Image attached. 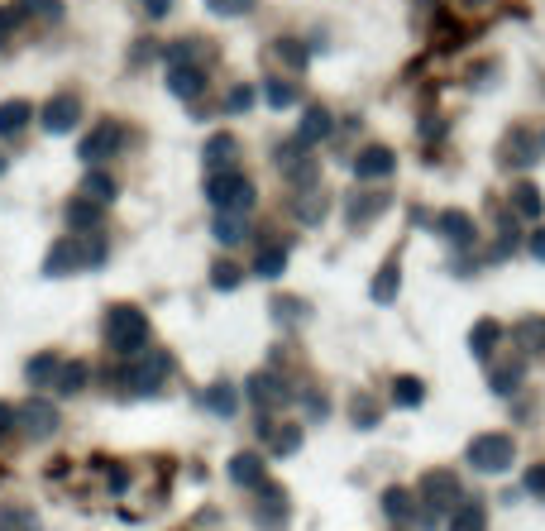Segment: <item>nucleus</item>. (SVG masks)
I'll return each mask as SVG.
<instances>
[{
	"instance_id": "nucleus-49",
	"label": "nucleus",
	"mask_w": 545,
	"mask_h": 531,
	"mask_svg": "<svg viewBox=\"0 0 545 531\" xmlns=\"http://www.w3.org/2000/svg\"><path fill=\"white\" fill-rule=\"evenodd\" d=\"M144 10H149V20H163L168 10H173V0H139Z\"/></svg>"
},
{
	"instance_id": "nucleus-19",
	"label": "nucleus",
	"mask_w": 545,
	"mask_h": 531,
	"mask_svg": "<svg viewBox=\"0 0 545 531\" xmlns=\"http://www.w3.org/2000/svg\"><path fill=\"white\" fill-rule=\"evenodd\" d=\"M115 192H120V182H115L110 173H101V168L82 177V197L96 201V206H110V201H115Z\"/></svg>"
},
{
	"instance_id": "nucleus-21",
	"label": "nucleus",
	"mask_w": 545,
	"mask_h": 531,
	"mask_svg": "<svg viewBox=\"0 0 545 531\" xmlns=\"http://www.w3.org/2000/svg\"><path fill=\"white\" fill-rule=\"evenodd\" d=\"M58 369H63L58 354H34V359L24 364V378H29L34 388H44V383H58Z\"/></svg>"
},
{
	"instance_id": "nucleus-32",
	"label": "nucleus",
	"mask_w": 545,
	"mask_h": 531,
	"mask_svg": "<svg viewBox=\"0 0 545 531\" xmlns=\"http://www.w3.org/2000/svg\"><path fill=\"white\" fill-rule=\"evenodd\" d=\"M235 154H240V144H235L230 134H211V139H206V163H211V168L230 163Z\"/></svg>"
},
{
	"instance_id": "nucleus-51",
	"label": "nucleus",
	"mask_w": 545,
	"mask_h": 531,
	"mask_svg": "<svg viewBox=\"0 0 545 531\" xmlns=\"http://www.w3.org/2000/svg\"><path fill=\"white\" fill-rule=\"evenodd\" d=\"M531 249H536V259H545V230L536 235V240H531Z\"/></svg>"
},
{
	"instance_id": "nucleus-1",
	"label": "nucleus",
	"mask_w": 545,
	"mask_h": 531,
	"mask_svg": "<svg viewBox=\"0 0 545 531\" xmlns=\"http://www.w3.org/2000/svg\"><path fill=\"white\" fill-rule=\"evenodd\" d=\"M101 335H106V345L115 354H139L144 345H149V316L134 307V302H120V307L106 311Z\"/></svg>"
},
{
	"instance_id": "nucleus-20",
	"label": "nucleus",
	"mask_w": 545,
	"mask_h": 531,
	"mask_svg": "<svg viewBox=\"0 0 545 531\" xmlns=\"http://www.w3.org/2000/svg\"><path fill=\"white\" fill-rule=\"evenodd\" d=\"M259 436H268V441H273V455H292V450H297V441H302V426H273V421L259 417Z\"/></svg>"
},
{
	"instance_id": "nucleus-9",
	"label": "nucleus",
	"mask_w": 545,
	"mask_h": 531,
	"mask_svg": "<svg viewBox=\"0 0 545 531\" xmlns=\"http://www.w3.org/2000/svg\"><path fill=\"white\" fill-rule=\"evenodd\" d=\"M393 173H397V154L388 144H369V149L354 154V177L359 182H388Z\"/></svg>"
},
{
	"instance_id": "nucleus-5",
	"label": "nucleus",
	"mask_w": 545,
	"mask_h": 531,
	"mask_svg": "<svg viewBox=\"0 0 545 531\" xmlns=\"http://www.w3.org/2000/svg\"><path fill=\"white\" fill-rule=\"evenodd\" d=\"M421 503H426V522H436L445 512L459 503V479L450 469H436V474H426L421 479Z\"/></svg>"
},
{
	"instance_id": "nucleus-50",
	"label": "nucleus",
	"mask_w": 545,
	"mask_h": 531,
	"mask_svg": "<svg viewBox=\"0 0 545 531\" xmlns=\"http://www.w3.org/2000/svg\"><path fill=\"white\" fill-rule=\"evenodd\" d=\"M354 421H359V426H373V421H378V412H373V407H354Z\"/></svg>"
},
{
	"instance_id": "nucleus-15",
	"label": "nucleus",
	"mask_w": 545,
	"mask_h": 531,
	"mask_svg": "<svg viewBox=\"0 0 545 531\" xmlns=\"http://www.w3.org/2000/svg\"><path fill=\"white\" fill-rule=\"evenodd\" d=\"M201 407H206L211 417H235V412H240V393H235V383L216 378V383L201 393Z\"/></svg>"
},
{
	"instance_id": "nucleus-43",
	"label": "nucleus",
	"mask_w": 545,
	"mask_h": 531,
	"mask_svg": "<svg viewBox=\"0 0 545 531\" xmlns=\"http://www.w3.org/2000/svg\"><path fill=\"white\" fill-rule=\"evenodd\" d=\"M29 15H39V20H48V24H58L63 20V0H20Z\"/></svg>"
},
{
	"instance_id": "nucleus-8",
	"label": "nucleus",
	"mask_w": 545,
	"mask_h": 531,
	"mask_svg": "<svg viewBox=\"0 0 545 531\" xmlns=\"http://www.w3.org/2000/svg\"><path fill=\"white\" fill-rule=\"evenodd\" d=\"M512 455H517V445L507 441V436H479V441L469 445V465L479 469V474H502V469L512 465Z\"/></svg>"
},
{
	"instance_id": "nucleus-6",
	"label": "nucleus",
	"mask_w": 545,
	"mask_h": 531,
	"mask_svg": "<svg viewBox=\"0 0 545 531\" xmlns=\"http://www.w3.org/2000/svg\"><path fill=\"white\" fill-rule=\"evenodd\" d=\"M120 144H125V130H120L115 120H101V125H96V130H91L87 139L77 144V158L96 168V163H106V158L120 154Z\"/></svg>"
},
{
	"instance_id": "nucleus-16",
	"label": "nucleus",
	"mask_w": 545,
	"mask_h": 531,
	"mask_svg": "<svg viewBox=\"0 0 545 531\" xmlns=\"http://www.w3.org/2000/svg\"><path fill=\"white\" fill-rule=\"evenodd\" d=\"M330 125H335V120H330L326 106H306V111H302V125H297V144H302V149L321 144V139L330 134Z\"/></svg>"
},
{
	"instance_id": "nucleus-11",
	"label": "nucleus",
	"mask_w": 545,
	"mask_h": 531,
	"mask_svg": "<svg viewBox=\"0 0 545 531\" xmlns=\"http://www.w3.org/2000/svg\"><path fill=\"white\" fill-rule=\"evenodd\" d=\"M58 407L53 402H24L20 407V431L24 436H34V441H48L53 431H58Z\"/></svg>"
},
{
	"instance_id": "nucleus-28",
	"label": "nucleus",
	"mask_w": 545,
	"mask_h": 531,
	"mask_svg": "<svg viewBox=\"0 0 545 531\" xmlns=\"http://www.w3.org/2000/svg\"><path fill=\"white\" fill-rule=\"evenodd\" d=\"M383 508H388L393 522H412V517H416V498L407 493V488H388V493H383Z\"/></svg>"
},
{
	"instance_id": "nucleus-30",
	"label": "nucleus",
	"mask_w": 545,
	"mask_h": 531,
	"mask_svg": "<svg viewBox=\"0 0 545 531\" xmlns=\"http://www.w3.org/2000/svg\"><path fill=\"white\" fill-rule=\"evenodd\" d=\"M24 20H29V10H24V5H0V48L20 34Z\"/></svg>"
},
{
	"instance_id": "nucleus-33",
	"label": "nucleus",
	"mask_w": 545,
	"mask_h": 531,
	"mask_svg": "<svg viewBox=\"0 0 545 531\" xmlns=\"http://www.w3.org/2000/svg\"><path fill=\"white\" fill-rule=\"evenodd\" d=\"M273 58H283L292 72H302L306 67V44L302 39H273Z\"/></svg>"
},
{
	"instance_id": "nucleus-25",
	"label": "nucleus",
	"mask_w": 545,
	"mask_h": 531,
	"mask_svg": "<svg viewBox=\"0 0 545 531\" xmlns=\"http://www.w3.org/2000/svg\"><path fill=\"white\" fill-rule=\"evenodd\" d=\"M512 335H517V350H522V354H541L545 350V321H541V316L522 321Z\"/></svg>"
},
{
	"instance_id": "nucleus-31",
	"label": "nucleus",
	"mask_w": 545,
	"mask_h": 531,
	"mask_svg": "<svg viewBox=\"0 0 545 531\" xmlns=\"http://www.w3.org/2000/svg\"><path fill=\"white\" fill-rule=\"evenodd\" d=\"M263 96H268V106H273V111H287V106L297 101V87L283 82V77H268V82H263Z\"/></svg>"
},
{
	"instance_id": "nucleus-39",
	"label": "nucleus",
	"mask_w": 545,
	"mask_h": 531,
	"mask_svg": "<svg viewBox=\"0 0 545 531\" xmlns=\"http://www.w3.org/2000/svg\"><path fill=\"white\" fill-rule=\"evenodd\" d=\"M378 211H383V197H354L349 201V221L354 225H369Z\"/></svg>"
},
{
	"instance_id": "nucleus-44",
	"label": "nucleus",
	"mask_w": 545,
	"mask_h": 531,
	"mask_svg": "<svg viewBox=\"0 0 545 531\" xmlns=\"http://www.w3.org/2000/svg\"><path fill=\"white\" fill-rule=\"evenodd\" d=\"M101 474H106V488H110V493H125V488H130V469L115 465V460H110V465L101 460Z\"/></svg>"
},
{
	"instance_id": "nucleus-26",
	"label": "nucleus",
	"mask_w": 545,
	"mask_h": 531,
	"mask_svg": "<svg viewBox=\"0 0 545 531\" xmlns=\"http://www.w3.org/2000/svg\"><path fill=\"white\" fill-rule=\"evenodd\" d=\"M244 283V268L235 264V259H216L211 264V288L216 292H235Z\"/></svg>"
},
{
	"instance_id": "nucleus-23",
	"label": "nucleus",
	"mask_w": 545,
	"mask_h": 531,
	"mask_svg": "<svg viewBox=\"0 0 545 531\" xmlns=\"http://www.w3.org/2000/svg\"><path fill=\"white\" fill-rule=\"evenodd\" d=\"M436 230L445 235V240H455L459 249H464V244H474V221H469L464 211H450V216H440Z\"/></svg>"
},
{
	"instance_id": "nucleus-46",
	"label": "nucleus",
	"mask_w": 545,
	"mask_h": 531,
	"mask_svg": "<svg viewBox=\"0 0 545 531\" xmlns=\"http://www.w3.org/2000/svg\"><path fill=\"white\" fill-rule=\"evenodd\" d=\"M254 106V87H230V96H225V111L230 115H244Z\"/></svg>"
},
{
	"instance_id": "nucleus-52",
	"label": "nucleus",
	"mask_w": 545,
	"mask_h": 531,
	"mask_svg": "<svg viewBox=\"0 0 545 531\" xmlns=\"http://www.w3.org/2000/svg\"><path fill=\"white\" fill-rule=\"evenodd\" d=\"M5 168H10V158H5V154H0V173H5Z\"/></svg>"
},
{
	"instance_id": "nucleus-13",
	"label": "nucleus",
	"mask_w": 545,
	"mask_h": 531,
	"mask_svg": "<svg viewBox=\"0 0 545 531\" xmlns=\"http://www.w3.org/2000/svg\"><path fill=\"white\" fill-rule=\"evenodd\" d=\"M101 225H106V211H101L96 201H87V197L67 201V230H72V235H96Z\"/></svg>"
},
{
	"instance_id": "nucleus-40",
	"label": "nucleus",
	"mask_w": 545,
	"mask_h": 531,
	"mask_svg": "<svg viewBox=\"0 0 545 531\" xmlns=\"http://www.w3.org/2000/svg\"><path fill=\"white\" fill-rule=\"evenodd\" d=\"M393 398L402 402V407H421L426 388H421V378H397V383H393Z\"/></svg>"
},
{
	"instance_id": "nucleus-45",
	"label": "nucleus",
	"mask_w": 545,
	"mask_h": 531,
	"mask_svg": "<svg viewBox=\"0 0 545 531\" xmlns=\"http://www.w3.org/2000/svg\"><path fill=\"white\" fill-rule=\"evenodd\" d=\"M15 431H20V412H15L10 402H0V445L15 441Z\"/></svg>"
},
{
	"instance_id": "nucleus-34",
	"label": "nucleus",
	"mask_w": 545,
	"mask_h": 531,
	"mask_svg": "<svg viewBox=\"0 0 545 531\" xmlns=\"http://www.w3.org/2000/svg\"><path fill=\"white\" fill-rule=\"evenodd\" d=\"M498 340H502V326H498V321H479V331L469 335V345H474V354H479V359H488Z\"/></svg>"
},
{
	"instance_id": "nucleus-12",
	"label": "nucleus",
	"mask_w": 545,
	"mask_h": 531,
	"mask_svg": "<svg viewBox=\"0 0 545 531\" xmlns=\"http://www.w3.org/2000/svg\"><path fill=\"white\" fill-rule=\"evenodd\" d=\"M168 91H173L177 101H197L201 91H206V67H197V63L168 67Z\"/></svg>"
},
{
	"instance_id": "nucleus-42",
	"label": "nucleus",
	"mask_w": 545,
	"mask_h": 531,
	"mask_svg": "<svg viewBox=\"0 0 545 531\" xmlns=\"http://www.w3.org/2000/svg\"><path fill=\"white\" fill-rule=\"evenodd\" d=\"M206 10H211V15H220V20H240V15H249V10H254V0H206Z\"/></svg>"
},
{
	"instance_id": "nucleus-47",
	"label": "nucleus",
	"mask_w": 545,
	"mask_h": 531,
	"mask_svg": "<svg viewBox=\"0 0 545 531\" xmlns=\"http://www.w3.org/2000/svg\"><path fill=\"white\" fill-rule=\"evenodd\" d=\"M273 316H278V321H302L306 307L302 302H292V297H278V302H273Z\"/></svg>"
},
{
	"instance_id": "nucleus-29",
	"label": "nucleus",
	"mask_w": 545,
	"mask_h": 531,
	"mask_svg": "<svg viewBox=\"0 0 545 531\" xmlns=\"http://www.w3.org/2000/svg\"><path fill=\"white\" fill-rule=\"evenodd\" d=\"M502 158H507L512 168H531V163H536V144L522 139V134H512V139L502 144Z\"/></svg>"
},
{
	"instance_id": "nucleus-35",
	"label": "nucleus",
	"mask_w": 545,
	"mask_h": 531,
	"mask_svg": "<svg viewBox=\"0 0 545 531\" xmlns=\"http://www.w3.org/2000/svg\"><path fill=\"white\" fill-rule=\"evenodd\" d=\"M488 522H483V508L479 503H459V512L450 517V531H483Z\"/></svg>"
},
{
	"instance_id": "nucleus-41",
	"label": "nucleus",
	"mask_w": 545,
	"mask_h": 531,
	"mask_svg": "<svg viewBox=\"0 0 545 531\" xmlns=\"http://www.w3.org/2000/svg\"><path fill=\"white\" fill-rule=\"evenodd\" d=\"M517 383H522V364H517V359H512V364H502V369H493V393H502V398H507Z\"/></svg>"
},
{
	"instance_id": "nucleus-22",
	"label": "nucleus",
	"mask_w": 545,
	"mask_h": 531,
	"mask_svg": "<svg viewBox=\"0 0 545 531\" xmlns=\"http://www.w3.org/2000/svg\"><path fill=\"white\" fill-rule=\"evenodd\" d=\"M254 273H259V278H283L287 273V244H263L259 259H254Z\"/></svg>"
},
{
	"instance_id": "nucleus-7",
	"label": "nucleus",
	"mask_w": 545,
	"mask_h": 531,
	"mask_svg": "<svg viewBox=\"0 0 545 531\" xmlns=\"http://www.w3.org/2000/svg\"><path fill=\"white\" fill-rule=\"evenodd\" d=\"M244 393H249V402H254L259 412H273V407H287V402H292V388H287V378L273 374V369H263V374H249Z\"/></svg>"
},
{
	"instance_id": "nucleus-3",
	"label": "nucleus",
	"mask_w": 545,
	"mask_h": 531,
	"mask_svg": "<svg viewBox=\"0 0 545 531\" xmlns=\"http://www.w3.org/2000/svg\"><path fill=\"white\" fill-rule=\"evenodd\" d=\"M101 264H106V244H101V240L82 244L77 235H72V240H58L53 249H48L44 273H48V278H67V273H82V268H101Z\"/></svg>"
},
{
	"instance_id": "nucleus-10",
	"label": "nucleus",
	"mask_w": 545,
	"mask_h": 531,
	"mask_svg": "<svg viewBox=\"0 0 545 531\" xmlns=\"http://www.w3.org/2000/svg\"><path fill=\"white\" fill-rule=\"evenodd\" d=\"M39 125H44V134H72L77 125H82V101L77 96H53L44 111H39Z\"/></svg>"
},
{
	"instance_id": "nucleus-36",
	"label": "nucleus",
	"mask_w": 545,
	"mask_h": 531,
	"mask_svg": "<svg viewBox=\"0 0 545 531\" xmlns=\"http://www.w3.org/2000/svg\"><path fill=\"white\" fill-rule=\"evenodd\" d=\"M58 388H63V393H82V388H87V364H82V359L63 364V369H58Z\"/></svg>"
},
{
	"instance_id": "nucleus-17",
	"label": "nucleus",
	"mask_w": 545,
	"mask_h": 531,
	"mask_svg": "<svg viewBox=\"0 0 545 531\" xmlns=\"http://www.w3.org/2000/svg\"><path fill=\"white\" fill-rule=\"evenodd\" d=\"M211 235H216L220 244H244L249 240V216H244V211H216V216H211Z\"/></svg>"
},
{
	"instance_id": "nucleus-18",
	"label": "nucleus",
	"mask_w": 545,
	"mask_h": 531,
	"mask_svg": "<svg viewBox=\"0 0 545 531\" xmlns=\"http://www.w3.org/2000/svg\"><path fill=\"white\" fill-rule=\"evenodd\" d=\"M254 517H259V527H268V531H278L287 522V493L278 484H268L263 488V498H259V512H254Z\"/></svg>"
},
{
	"instance_id": "nucleus-24",
	"label": "nucleus",
	"mask_w": 545,
	"mask_h": 531,
	"mask_svg": "<svg viewBox=\"0 0 545 531\" xmlns=\"http://www.w3.org/2000/svg\"><path fill=\"white\" fill-rule=\"evenodd\" d=\"M29 120H34V106H29V101H20V96L0 106V134H20Z\"/></svg>"
},
{
	"instance_id": "nucleus-37",
	"label": "nucleus",
	"mask_w": 545,
	"mask_h": 531,
	"mask_svg": "<svg viewBox=\"0 0 545 531\" xmlns=\"http://www.w3.org/2000/svg\"><path fill=\"white\" fill-rule=\"evenodd\" d=\"M0 531H39V517L29 508H5L0 512Z\"/></svg>"
},
{
	"instance_id": "nucleus-2",
	"label": "nucleus",
	"mask_w": 545,
	"mask_h": 531,
	"mask_svg": "<svg viewBox=\"0 0 545 531\" xmlns=\"http://www.w3.org/2000/svg\"><path fill=\"white\" fill-rule=\"evenodd\" d=\"M206 197H211L216 211H244V216H249L254 201H259V187H254L240 168H211V177H206Z\"/></svg>"
},
{
	"instance_id": "nucleus-27",
	"label": "nucleus",
	"mask_w": 545,
	"mask_h": 531,
	"mask_svg": "<svg viewBox=\"0 0 545 531\" xmlns=\"http://www.w3.org/2000/svg\"><path fill=\"white\" fill-rule=\"evenodd\" d=\"M397 283H402V268H397V259H388V264L378 268V278H373V302H393Z\"/></svg>"
},
{
	"instance_id": "nucleus-14",
	"label": "nucleus",
	"mask_w": 545,
	"mask_h": 531,
	"mask_svg": "<svg viewBox=\"0 0 545 531\" xmlns=\"http://www.w3.org/2000/svg\"><path fill=\"white\" fill-rule=\"evenodd\" d=\"M230 479L240 488H268V465H263L259 450H240V455L230 460Z\"/></svg>"
},
{
	"instance_id": "nucleus-38",
	"label": "nucleus",
	"mask_w": 545,
	"mask_h": 531,
	"mask_svg": "<svg viewBox=\"0 0 545 531\" xmlns=\"http://www.w3.org/2000/svg\"><path fill=\"white\" fill-rule=\"evenodd\" d=\"M512 206H517L522 216H541V192H536L531 182H517V187H512Z\"/></svg>"
},
{
	"instance_id": "nucleus-48",
	"label": "nucleus",
	"mask_w": 545,
	"mask_h": 531,
	"mask_svg": "<svg viewBox=\"0 0 545 531\" xmlns=\"http://www.w3.org/2000/svg\"><path fill=\"white\" fill-rule=\"evenodd\" d=\"M526 493H536V498H545V465H536L531 474H526Z\"/></svg>"
},
{
	"instance_id": "nucleus-4",
	"label": "nucleus",
	"mask_w": 545,
	"mask_h": 531,
	"mask_svg": "<svg viewBox=\"0 0 545 531\" xmlns=\"http://www.w3.org/2000/svg\"><path fill=\"white\" fill-rule=\"evenodd\" d=\"M168 374H173V354L153 350V354H139L134 364H125V369L115 374V383H120L125 393H134V398H144V393H158V388L168 383Z\"/></svg>"
}]
</instances>
